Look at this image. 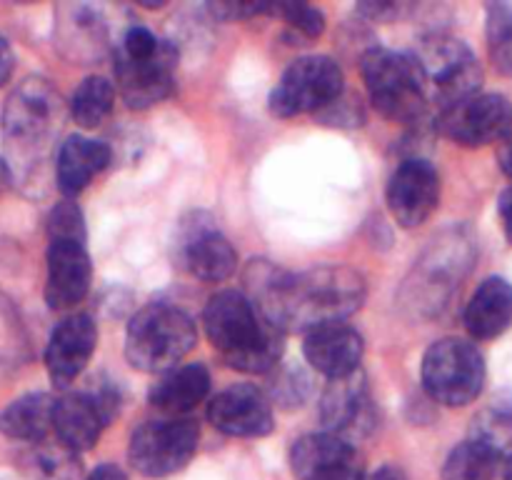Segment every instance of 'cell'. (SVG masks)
I'll use <instances>...</instances> for the list:
<instances>
[{"label": "cell", "mask_w": 512, "mask_h": 480, "mask_svg": "<svg viewBox=\"0 0 512 480\" xmlns=\"http://www.w3.org/2000/svg\"><path fill=\"white\" fill-rule=\"evenodd\" d=\"M208 418L220 433L235 438H260L273 430V408L263 390L255 385H233L215 395L208 405Z\"/></svg>", "instance_id": "2e32d148"}, {"label": "cell", "mask_w": 512, "mask_h": 480, "mask_svg": "<svg viewBox=\"0 0 512 480\" xmlns=\"http://www.w3.org/2000/svg\"><path fill=\"white\" fill-rule=\"evenodd\" d=\"M23 470L30 480H75L80 473L78 453L63 443H35L23 455Z\"/></svg>", "instance_id": "f1b7e54d"}, {"label": "cell", "mask_w": 512, "mask_h": 480, "mask_svg": "<svg viewBox=\"0 0 512 480\" xmlns=\"http://www.w3.org/2000/svg\"><path fill=\"white\" fill-rule=\"evenodd\" d=\"M243 280L245 298L280 333H308L320 325L343 323L365 300L363 275L343 265H323L295 275L270 260H253Z\"/></svg>", "instance_id": "6da1fadb"}, {"label": "cell", "mask_w": 512, "mask_h": 480, "mask_svg": "<svg viewBox=\"0 0 512 480\" xmlns=\"http://www.w3.org/2000/svg\"><path fill=\"white\" fill-rule=\"evenodd\" d=\"M58 43L73 58L100 53L105 43V23L88 5H70L58 20Z\"/></svg>", "instance_id": "484cf974"}, {"label": "cell", "mask_w": 512, "mask_h": 480, "mask_svg": "<svg viewBox=\"0 0 512 480\" xmlns=\"http://www.w3.org/2000/svg\"><path fill=\"white\" fill-rule=\"evenodd\" d=\"M210 343L240 373H268L283 355V333L265 323L240 290H220L203 310Z\"/></svg>", "instance_id": "7a4b0ae2"}, {"label": "cell", "mask_w": 512, "mask_h": 480, "mask_svg": "<svg viewBox=\"0 0 512 480\" xmlns=\"http://www.w3.org/2000/svg\"><path fill=\"white\" fill-rule=\"evenodd\" d=\"M475 248L473 238L465 230H450L433 240L423 258L415 265V278H410L408 288L410 303L428 313L443 308L450 293L460 285L463 275L473 265Z\"/></svg>", "instance_id": "9c48e42d"}, {"label": "cell", "mask_w": 512, "mask_h": 480, "mask_svg": "<svg viewBox=\"0 0 512 480\" xmlns=\"http://www.w3.org/2000/svg\"><path fill=\"white\" fill-rule=\"evenodd\" d=\"M98 345V328L88 315H68L53 328L45 348V368L58 388H68L90 363Z\"/></svg>", "instance_id": "e0dca14e"}, {"label": "cell", "mask_w": 512, "mask_h": 480, "mask_svg": "<svg viewBox=\"0 0 512 480\" xmlns=\"http://www.w3.org/2000/svg\"><path fill=\"white\" fill-rule=\"evenodd\" d=\"M320 420H323L325 433H333L350 443L370 433L375 423V405L368 380L360 370L345 378L330 380L320 400Z\"/></svg>", "instance_id": "4fadbf2b"}, {"label": "cell", "mask_w": 512, "mask_h": 480, "mask_svg": "<svg viewBox=\"0 0 512 480\" xmlns=\"http://www.w3.org/2000/svg\"><path fill=\"white\" fill-rule=\"evenodd\" d=\"M113 160V150L108 143L83 135H70L60 143L58 160H55V180L65 198L73 200L83 193L98 173H103Z\"/></svg>", "instance_id": "44dd1931"}, {"label": "cell", "mask_w": 512, "mask_h": 480, "mask_svg": "<svg viewBox=\"0 0 512 480\" xmlns=\"http://www.w3.org/2000/svg\"><path fill=\"white\" fill-rule=\"evenodd\" d=\"M210 393V373L205 365L190 363L178 365L160 375L150 388V405L165 413L168 418H183L193 408H198Z\"/></svg>", "instance_id": "603a6c76"}, {"label": "cell", "mask_w": 512, "mask_h": 480, "mask_svg": "<svg viewBox=\"0 0 512 480\" xmlns=\"http://www.w3.org/2000/svg\"><path fill=\"white\" fill-rule=\"evenodd\" d=\"M498 163L503 168L505 175L512 178V130L500 140V148H498Z\"/></svg>", "instance_id": "74e56055"}, {"label": "cell", "mask_w": 512, "mask_h": 480, "mask_svg": "<svg viewBox=\"0 0 512 480\" xmlns=\"http://www.w3.org/2000/svg\"><path fill=\"white\" fill-rule=\"evenodd\" d=\"M345 93L343 70L328 55H305L290 63L270 93V110L280 118L315 113Z\"/></svg>", "instance_id": "ba28073f"}, {"label": "cell", "mask_w": 512, "mask_h": 480, "mask_svg": "<svg viewBox=\"0 0 512 480\" xmlns=\"http://www.w3.org/2000/svg\"><path fill=\"white\" fill-rule=\"evenodd\" d=\"M55 400L45 393H30L13 400L0 413V433L15 440L40 443L53 428Z\"/></svg>", "instance_id": "d4e9b609"}, {"label": "cell", "mask_w": 512, "mask_h": 480, "mask_svg": "<svg viewBox=\"0 0 512 480\" xmlns=\"http://www.w3.org/2000/svg\"><path fill=\"white\" fill-rule=\"evenodd\" d=\"M63 118V103L45 78H25L3 108V138L8 155L20 165L40 163L53 145Z\"/></svg>", "instance_id": "3957f363"}, {"label": "cell", "mask_w": 512, "mask_h": 480, "mask_svg": "<svg viewBox=\"0 0 512 480\" xmlns=\"http://www.w3.org/2000/svg\"><path fill=\"white\" fill-rule=\"evenodd\" d=\"M512 323V285L505 278H488L478 285L465 308V328L475 340H493Z\"/></svg>", "instance_id": "cb8c5ba5"}, {"label": "cell", "mask_w": 512, "mask_h": 480, "mask_svg": "<svg viewBox=\"0 0 512 480\" xmlns=\"http://www.w3.org/2000/svg\"><path fill=\"white\" fill-rule=\"evenodd\" d=\"M290 465L298 480H365L355 445L325 430L300 438L290 450Z\"/></svg>", "instance_id": "5bb4252c"}, {"label": "cell", "mask_w": 512, "mask_h": 480, "mask_svg": "<svg viewBox=\"0 0 512 480\" xmlns=\"http://www.w3.org/2000/svg\"><path fill=\"white\" fill-rule=\"evenodd\" d=\"M420 375L430 398L450 408H463L483 393L485 360L468 340L443 338L425 350Z\"/></svg>", "instance_id": "52a82bcc"}, {"label": "cell", "mask_w": 512, "mask_h": 480, "mask_svg": "<svg viewBox=\"0 0 512 480\" xmlns=\"http://www.w3.org/2000/svg\"><path fill=\"white\" fill-rule=\"evenodd\" d=\"M485 33L493 65L503 75H512V0H495L488 5Z\"/></svg>", "instance_id": "f546056e"}, {"label": "cell", "mask_w": 512, "mask_h": 480, "mask_svg": "<svg viewBox=\"0 0 512 480\" xmlns=\"http://www.w3.org/2000/svg\"><path fill=\"white\" fill-rule=\"evenodd\" d=\"M315 118L320 120V123H328V125H340V128H353V125H360L363 123L365 113H363V105L358 103V100L348 98V95H340L335 103H330L328 108L320 110Z\"/></svg>", "instance_id": "836d02e7"}, {"label": "cell", "mask_w": 512, "mask_h": 480, "mask_svg": "<svg viewBox=\"0 0 512 480\" xmlns=\"http://www.w3.org/2000/svg\"><path fill=\"white\" fill-rule=\"evenodd\" d=\"M415 60L423 70L428 95L438 100L440 110L478 93L483 70L463 40L448 35L425 40Z\"/></svg>", "instance_id": "8fae6325"}, {"label": "cell", "mask_w": 512, "mask_h": 480, "mask_svg": "<svg viewBox=\"0 0 512 480\" xmlns=\"http://www.w3.org/2000/svg\"><path fill=\"white\" fill-rule=\"evenodd\" d=\"M363 350L365 345L360 333L345 323L320 325V328L308 330L303 340L305 360L330 380L358 373Z\"/></svg>", "instance_id": "ffe728a7"}, {"label": "cell", "mask_w": 512, "mask_h": 480, "mask_svg": "<svg viewBox=\"0 0 512 480\" xmlns=\"http://www.w3.org/2000/svg\"><path fill=\"white\" fill-rule=\"evenodd\" d=\"M10 178H13V175H10L8 163H5V160L0 158V193H5V190H8Z\"/></svg>", "instance_id": "ab89813d"}, {"label": "cell", "mask_w": 512, "mask_h": 480, "mask_svg": "<svg viewBox=\"0 0 512 480\" xmlns=\"http://www.w3.org/2000/svg\"><path fill=\"white\" fill-rule=\"evenodd\" d=\"M475 440H483L490 448L505 455L512 448V403H498L475 418Z\"/></svg>", "instance_id": "1f68e13d"}, {"label": "cell", "mask_w": 512, "mask_h": 480, "mask_svg": "<svg viewBox=\"0 0 512 480\" xmlns=\"http://www.w3.org/2000/svg\"><path fill=\"white\" fill-rule=\"evenodd\" d=\"M370 480H410V478L398 468V465H383V468L375 470Z\"/></svg>", "instance_id": "f35d334b"}, {"label": "cell", "mask_w": 512, "mask_h": 480, "mask_svg": "<svg viewBox=\"0 0 512 480\" xmlns=\"http://www.w3.org/2000/svg\"><path fill=\"white\" fill-rule=\"evenodd\" d=\"M360 73L380 115L395 123H408L423 115L428 85L415 55L373 48L360 60Z\"/></svg>", "instance_id": "8992f818"}, {"label": "cell", "mask_w": 512, "mask_h": 480, "mask_svg": "<svg viewBox=\"0 0 512 480\" xmlns=\"http://www.w3.org/2000/svg\"><path fill=\"white\" fill-rule=\"evenodd\" d=\"M498 213H500V220H503L505 238H508L512 243V185L508 190H503V195H500Z\"/></svg>", "instance_id": "d590c367"}, {"label": "cell", "mask_w": 512, "mask_h": 480, "mask_svg": "<svg viewBox=\"0 0 512 480\" xmlns=\"http://www.w3.org/2000/svg\"><path fill=\"white\" fill-rule=\"evenodd\" d=\"M178 50L150 33L148 28H130L115 50V78L118 93L133 110L163 103L175 85Z\"/></svg>", "instance_id": "277c9868"}, {"label": "cell", "mask_w": 512, "mask_h": 480, "mask_svg": "<svg viewBox=\"0 0 512 480\" xmlns=\"http://www.w3.org/2000/svg\"><path fill=\"white\" fill-rule=\"evenodd\" d=\"M440 133L465 148L503 140L512 130V105L505 95L475 93L440 110Z\"/></svg>", "instance_id": "7c38bea8"}, {"label": "cell", "mask_w": 512, "mask_h": 480, "mask_svg": "<svg viewBox=\"0 0 512 480\" xmlns=\"http://www.w3.org/2000/svg\"><path fill=\"white\" fill-rule=\"evenodd\" d=\"M13 68H15L13 48H10L8 40L0 35V88H3V85L10 80V75H13Z\"/></svg>", "instance_id": "e575fe53"}, {"label": "cell", "mask_w": 512, "mask_h": 480, "mask_svg": "<svg viewBox=\"0 0 512 480\" xmlns=\"http://www.w3.org/2000/svg\"><path fill=\"white\" fill-rule=\"evenodd\" d=\"M263 13L278 15L290 28L308 35V38H318L325 30V15L313 5L298 3V0H263Z\"/></svg>", "instance_id": "4dcf8cb0"}, {"label": "cell", "mask_w": 512, "mask_h": 480, "mask_svg": "<svg viewBox=\"0 0 512 480\" xmlns=\"http://www.w3.org/2000/svg\"><path fill=\"white\" fill-rule=\"evenodd\" d=\"M503 455L483 440H465L448 455L443 480H495Z\"/></svg>", "instance_id": "4316f807"}, {"label": "cell", "mask_w": 512, "mask_h": 480, "mask_svg": "<svg viewBox=\"0 0 512 480\" xmlns=\"http://www.w3.org/2000/svg\"><path fill=\"white\" fill-rule=\"evenodd\" d=\"M440 200L438 170L423 158L398 165L388 183V208L403 228H418L433 215Z\"/></svg>", "instance_id": "9a60e30c"}, {"label": "cell", "mask_w": 512, "mask_h": 480, "mask_svg": "<svg viewBox=\"0 0 512 480\" xmlns=\"http://www.w3.org/2000/svg\"><path fill=\"white\" fill-rule=\"evenodd\" d=\"M115 105V85L103 75H90L70 98V115L80 128H98Z\"/></svg>", "instance_id": "83f0119b"}, {"label": "cell", "mask_w": 512, "mask_h": 480, "mask_svg": "<svg viewBox=\"0 0 512 480\" xmlns=\"http://www.w3.org/2000/svg\"><path fill=\"white\" fill-rule=\"evenodd\" d=\"M88 480H128V475H125V470L120 468V465L105 463V465H98V468L90 473Z\"/></svg>", "instance_id": "8d00e7d4"}, {"label": "cell", "mask_w": 512, "mask_h": 480, "mask_svg": "<svg viewBox=\"0 0 512 480\" xmlns=\"http://www.w3.org/2000/svg\"><path fill=\"white\" fill-rule=\"evenodd\" d=\"M108 423L93 393H68L55 400L53 430L58 443L73 453H83L98 443L103 425Z\"/></svg>", "instance_id": "7402d4cb"}, {"label": "cell", "mask_w": 512, "mask_h": 480, "mask_svg": "<svg viewBox=\"0 0 512 480\" xmlns=\"http://www.w3.org/2000/svg\"><path fill=\"white\" fill-rule=\"evenodd\" d=\"M48 238L50 240H73V243H85V223L83 210L70 198L60 200L48 215Z\"/></svg>", "instance_id": "d6a6232c"}, {"label": "cell", "mask_w": 512, "mask_h": 480, "mask_svg": "<svg viewBox=\"0 0 512 480\" xmlns=\"http://www.w3.org/2000/svg\"><path fill=\"white\" fill-rule=\"evenodd\" d=\"M200 443V425L193 418L148 420L133 433L128 458L140 475L165 478L193 460Z\"/></svg>", "instance_id": "30bf717a"}, {"label": "cell", "mask_w": 512, "mask_h": 480, "mask_svg": "<svg viewBox=\"0 0 512 480\" xmlns=\"http://www.w3.org/2000/svg\"><path fill=\"white\" fill-rule=\"evenodd\" d=\"M93 280V265L85 243L50 240L48 245V280L45 303L53 310H70L88 295Z\"/></svg>", "instance_id": "ac0fdd59"}, {"label": "cell", "mask_w": 512, "mask_h": 480, "mask_svg": "<svg viewBox=\"0 0 512 480\" xmlns=\"http://www.w3.org/2000/svg\"><path fill=\"white\" fill-rule=\"evenodd\" d=\"M198 330L185 310L170 303L145 305L125 335V358L143 373H168L195 348Z\"/></svg>", "instance_id": "5b68a950"}, {"label": "cell", "mask_w": 512, "mask_h": 480, "mask_svg": "<svg viewBox=\"0 0 512 480\" xmlns=\"http://www.w3.org/2000/svg\"><path fill=\"white\" fill-rule=\"evenodd\" d=\"M503 480H512V448L503 455Z\"/></svg>", "instance_id": "60d3db41"}, {"label": "cell", "mask_w": 512, "mask_h": 480, "mask_svg": "<svg viewBox=\"0 0 512 480\" xmlns=\"http://www.w3.org/2000/svg\"><path fill=\"white\" fill-rule=\"evenodd\" d=\"M180 258L185 268L203 283L228 280L238 268V253L233 243L208 220H190L180 238Z\"/></svg>", "instance_id": "d6986e66"}]
</instances>
